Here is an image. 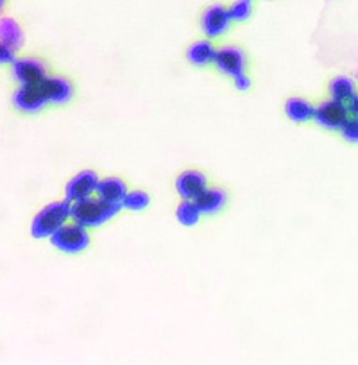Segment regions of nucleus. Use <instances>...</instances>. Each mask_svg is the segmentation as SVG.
Returning a JSON list of instances; mask_svg holds the SVG:
<instances>
[{"instance_id":"nucleus-19","label":"nucleus","mask_w":358,"mask_h":365,"mask_svg":"<svg viewBox=\"0 0 358 365\" xmlns=\"http://www.w3.org/2000/svg\"><path fill=\"white\" fill-rule=\"evenodd\" d=\"M150 205L149 194L143 190H131L126 194L124 201H122V208L129 210V212H142Z\"/></svg>"},{"instance_id":"nucleus-10","label":"nucleus","mask_w":358,"mask_h":365,"mask_svg":"<svg viewBox=\"0 0 358 365\" xmlns=\"http://www.w3.org/2000/svg\"><path fill=\"white\" fill-rule=\"evenodd\" d=\"M206 188H208L206 175L199 170H185L175 181L178 194L188 201H195Z\"/></svg>"},{"instance_id":"nucleus-12","label":"nucleus","mask_w":358,"mask_h":365,"mask_svg":"<svg viewBox=\"0 0 358 365\" xmlns=\"http://www.w3.org/2000/svg\"><path fill=\"white\" fill-rule=\"evenodd\" d=\"M96 194L103 201L113 202V205H122L126 194H128V187H126V182L121 178H106L103 181L99 179Z\"/></svg>"},{"instance_id":"nucleus-23","label":"nucleus","mask_w":358,"mask_h":365,"mask_svg":"<svg viewBox=\"0 0 358 365\" xmlns=\"http://www.w3.org/2000/svg\"><path fill=\"white\" fill-rule=\"evenodd\" d=\"M235 88L240 91H247L249 86H251V81H249V77L245 76V73H242V76L235 77Z\"/></svg>"},{"instance_id":"nucleus-13","label":"nucleus","mask_w":358,"mask_h":365,"mask_svg":"<svg viewBox=\"0 0 358 365\" xmlns=\"http://www.w3.org/2000/svg\"><path fill=\"white\" fill-rule=\"evenodd\" d=\"M226 201L227 197L224 190H220V188H206L194 202L198 205L201 213H205V215H215V213H219L226 206Z\"/></svg>"},{"instance_id":"nucleus-9","label":"nucleus","mask_w":358,"mask_h":365,"mask_svg":"<svg viewBox=\"0 0 358 365\" xmlns=\"http://www.w3.org/2000/svg\"><path fill=\"white\" fill-rule=\"evenodd\" d=\"M231 16L230 11H227L224 6H210L205 13H203V19H201V27H203V33L210 38H217L220 34L226 33L231 26Z\"/></svg>"},{"instance_id":"nucleus-4","label":"nucleus","mask_w":358,"mask_h":365,"mask_svg":"<svg viewBox=\"0 0 358 365\" xmlns=\"http://www.w3.org/2000/svg\"><path fill=\"white\" fill-rule=\"evenodd\" d=\"M349 108L347 104L340 103V101L329 99L326 103L319 104L314 111V120L317 122L321 128L328 129V131H339L342 128L344 122L349 118Z\"/></svg>"},{"instance_id":"nucleus-17","label":"nucleus","mask_w":358,"mask_h":365,"mask_svg":"<svg viewBox=\"0 0 358 365\" xmlns=\"http://www.w3.org/2000/svg\"><path fill=\"white\" fill-rule=\"evenodd\" d=\"M0 41H4L6 45L13 47L15 51L19 47H22V27H20L13 19H8V16H6V19H0Z\"/></svg>"},{"instance_id":"nucleus-7","label":"nucleus","mask_w":358,"mask_h":365,"mask_svg":"<svg viewBox=\"0 0 358 365\" xmlns=\"http://www.w3.org/2000/svg\"><path fill=\"white\" fill-rule=\"evenodd\" d=\"M213 63H215V66L220 70V72L235 79V77L245 73L247 59H245V54L242 48L227 45V47L219 48V51L215 52V59H213Z\"/></svg>"},{"instance_id":"nucleus-5","label":"nucleus","mask_w":358,"mask_h":365,"mask_svg":"<svg viewBox=\"0 0 358 365\" xmlns=\"http://www.w3.org/2000/svg\"><path fill=\"white\" fill-rule=\"evenodd\" d=\"M97 185H99V175L93 170H81L79 174L73 175L65 187V199L70 202L81 201L90 195L96 194Z\"/></svg>"},{"instance_id":"nucleus-16","label":"nucleus","mask_w":358,"mask_h":365,"mask_svg":"<svg viewBox=\"0 0 358 365\" xmlns=\"http://www.w3.org/2000/svg\"><path fill=\"white\" fill-rule=\"evenodd\" d=\"M215 47L208 40L194 41L187 51V59L195 66H206L215 59Z\"/></svg>"},{"instance_id":"nucleus-6","label":"nucleus","mask_w":358,"mask_h":365,"mask_svg":"<svg viewBox=\"0 0 358 365\" xmlns=\"http://www.w3.org/2000/svg\"><path fill=\"white\" fill-rule=\"evenodd\" d=\"M13 104L16 110L24 113H36L44 110L47 99L41 90V84H20L19 90L13 93Z\"/></svg>"},{"instance_id":"nucleus-24","label":"nucleus","mask_w":358,"mask_h":365,"mask_svg":"<svg viewBox=\"0 0 358 365\" xmlns=\"http://www.w3.org/2000/svg\"><path fill=\"white\" fill-rule=\"evenodd\" d=\"M347 108H349V113L353 115V117H358V93L351 99V103L347 104Z\"/></svg>"},{"instance_id":"nucleus-1","label":"nucleus","mask_w":358,"mask_h":365,"mask_svg":"<svg viewBox=\"0 0 358 365\" xmlns=\"http://www.w3.org/2000/svg\"><path fill=\"white\" fill-rule=\"evenodd\" d=\"M121 210L122 205H113V202L90 195V197L72 202L70 219H73V222L84 227H99L113 219Z\"/></svg>"},{"instance_id":"nucleus-20","label":"nucleus","mask_w":358,"mask_h":365,"mask_svg":"<svg viewBox=\"0 0 358 365\" xmlns=\"http://www.w3.org/2000/svg\"><path fill=\"white\" fill-rule=\"evenodd\" d=\"M230 11L231 20H237V22H244V20L249 19L252 8H251V0H237L231 4V8L227 9Z\"/></svg>"},{"instance_id":"nucleus-22","label":"nucleus","mask_w":358,"mask_h":365,"mask_svg":"<svg viewBox=\"0 0 358 365\" xmlns=\"http://www.w3.org/2000/svg\"><path fill=\"white\" fill-rule=\"evenodd\" d=\"M13 61H15V48L0 41V65H8Z\"/></svg>"},{"instance_id":"nucleus-21","label":"nucleus","mask_w":358,"mask_h":365,"mask_svg":"<svg viewBox=\"0 0 358 365\" xmlns=\"http://www.w3.org/2000/svg\"><path fill=\"white\" fill-rule=\"evenodd\" d=\"M339 131H340V136H342L346 142L358 143V117L349 115V118L344 122L342 128H340Z\"/></svg>"},{"instance_id":"nucleus-25","label":"nucleus","mask_w":358,"mask_h":365,"mask_svg":"<svg viewBox=\"0 0 358 365\" xmlns=\"http://www.w3.org/2000/svg\"><path fill=\"white\" fill-rule=\"evenodd\" d=\"M4 4H6V0H0V9L4 8Z\"/></svg>"},{"instance_id":"nucleus-11","label":"nucleus","mask_w":358,"mask_h":365,"mask_svg":"<svg viewBox=\"0 0 358 365\" xmlns=\"http://www.w3.org/2000/svg\"><path fill=\"white\" fill-rule=\"evenodd\" d=\"M40 84L47 103L66 104L70 99H72L73 86L68 79H65V77H59V76L45 77Z\"/></svg>"},{"instance_id":"nucleus-8","label":"nucleus","mask_w":358,"mask_h":365,"mask_svg":"<svg viewBox=\"0 0 358 365\" xmlns=\"http://www.w3.org/2000/svg\"><path fill=\"white\" fill-rule=\"evenodd\" d=\"M13 77L20 84H40L47 77V66L34 58H20L13 61Z\"/></svg>"},{"instance_id":"nucleus-18","label":"nucleus","mask_w":358,"mask_h":365,"mask_svg":"<svg viewBox=\"0 0 358 365\" xmlns=\"http://www.w3.org/2000/svg\"><path fill=\"white\" fill-rule=\"evenodd\" d=\"M175 219L179 220V224L190 227L195 226L201 219V212H199L198 205L194 201H188V199H183V202L178 206L175 210Z\"/></svg>"},{"instance_id":"nucleus-3","label":"nucleus","mask_w":358,"mask_h":365,"mask_svg":"<svg viewBox=\"0 0 358 365\" xmlns=\"http://www.w3.org/2000/svg\"><path fill=\"white\" fill-rule=\"evenodd\" d=\"M51 244L58 251L66 252V255H77L90 245V233H88V227L81 226V224L66 222L52 235Z\"/></svg>"},{"instance_id":"nucleus-14","label":"nucleus","mask_w":358,"mask_h":365,"mask_svg":"<svg viewBox=\"0 0 358 365\" xmlns=\"http://www.w3.org/2000/svg\"><path fill=\"white\" fill-rule=\"evenodd\" d=\"M328 90L332 99L340 101V103L344 104H349L351 99L357 96V84H354V81L347 76L333 77V79L329 81Z\"/></svg>"},{"instance_id":"nucleus-2","label":"nucleus","mask_w":358,"mask_h":365,"mask_svg":"<svg viewBox=\"0 0 358 365\" xmlns=\"http://www.w3.org/2000/svg\"><path fill=\"white\" fill-rule=\"evenodd\" d=\"M70 206L72 202L65 199L41 208L31 222V235L34 238H51L70 219Z\"/></svg>"},{"instance_id":"nucleus-15","label":"nucleus","mask_w":358,"mask_h":365,"mask_svg":"<svg viewBox=\"0 0 358 365\" xmlns=\"http://www.w3.org/2000/svg\"><path fill=\"white\" fill-rule=\"evenodd\" d=\"M314 111L315 108L307 99H301V97H292V99H289L285 103L287 118H290L292 122H297V124L314 120Z\"/></svg>"}]
</instances>
